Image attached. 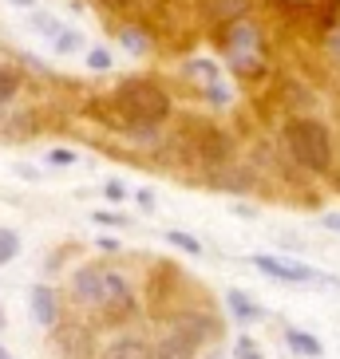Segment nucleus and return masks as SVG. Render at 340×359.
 Returning a JSON list of instances; mask_svg holds the SVG:
<instances>
[{
	"instance_id": "2",
	"label": "nucleus",
	"mask_w": 340,
	"mask_h": 359,
	"mask_svg": "<svg viewBox=\"0 0 340 359\" xmlns=\"http://www.w3.org/2000/svg\"><path fill=\"white\" fill-rule=\"evenodd\" d=\"M115 107L123 111V118L131 127H155V123H162L170 115V99L147 79H127L115 91Z\"/></svg>"
},
{
	"instance_id": "19",
	"label": "nucleus",
	"mask_w": 340,
	"mask_h": 359,
	"mask_svg": "<svg viewBox=\"0 0 340 359\" xmlns=\"http://www.w3.org/2000/svg\"><path fill=\"white\" fill-rule=\"evenodd\" d=\"M87 64L96 67V72H107V67H111V52H103V48H96V52H87Z\"/></svg>"
},
{
	"instance_id": "16",
	"label": "nucleus",
	"mask_w": 340,
	"mask_h": 359,
	"mask_svg": "<svg viewBox=\"0 0 340 359\" xmlns=\"http://www.w3.org/2000/svg\"><path fill=\"white\" fill-rule=\"evenodd\" d=\"M12 95H16V75L0 67V103H8Z\"/></svg>"
},
{
	"instance_id": "20",
	"label": "nucleus",
	"mask_w": 340,
	"mask_h": 359,
	"mask_svg": "<svg viewBox=\"0 0 340 359\" xmlns=\"http://www.w3.org/2000/svg\"><path fill=\"white\" fill-rule=\"evenodd\" d=\"M48 162H52V166H75L79 158H75L72 150H52V154H48Z\"/></svg>"
},
{
	"instance_id": "22",
	"label": "nucleus",
	"mask_w": 340,
	"mask_h": 359,
	"mask_svg": "<svg viewBox=\"0 0 340 359\" xmlns=\"http://www.w3.org/2000/svg\"><path fill=\"white\" fill-rule=\"evenodd\" d=\"M103 198H107V201H123V198H127L123 182H107V186H103Z\"/></svg>"
},
{
	"instance_id": "13",
	"label": "nucleus",
	"mask_w": 340,
	"mask_h": 359,
	"mask_svg": "<svg viewBox=\"0 0 340 359\" xmlns=\"http://www.w3.org/2000/svg\"><path fill=\"white\" fill-rule=\"evenodd\" d=\"M28 24H32L36 32H44V36H55V40H60V24H55V16H48V12H32V16H28Z\"/></svg>"
},
{
	"instance_id": "26",
	"label": "nucleus",
	"mask_w": 340,
	"mask_h": 359,
	"mask_svg": "<svg viewBox=\"0 0 340 359\" xmlns=\"http://www.w3.org/2000/svg\"><path fill=\"white\" fill-rule=\"evenodd\" d=\"M138 201H143V210H150V205H155V198H150V190H138Z\"/></svg>"
},
{
	"instance_id": "11",
	"label": "nucleus",
	"mask_w": 340,
	"mask_h": 359,
	"mask_svg": "<svg viewBox=\"0 0 340 359\" xmlns=\"http://www.w3.org/2000/svg\"><path fill=\"white\" fill-rule=\"evenodd\" d=\"M254 48H257V36L249 28H237L234 32V64L237 67H249L254 64Z\"/></svg>"
},
{
	"instance_id": "18",
	"label": "nucleus",
	"mask_w": 340,
	"mask_h": 359,
	"mask_svg": "<svg viewBox=\"0 0 340 359\" xmlns=\"http://www.w3.org/2000/svg\"><path fill=\"white\" fill-rule=\"evenodd\" d=\"M123 43H127V52H147V36H143V32H131V28H127V32H123Z\"/></svg>"
},
{
	"instance_id": "9",
	"label": "nucleus",
	"mask_w": 340,
	"mask_h": 359,
	"mask_svg": "<svg viewBox=\"0 0 340 359\" xmlns=\"http://www.w3.org/2000/svg\"><path fill=\"white\" fill-rule=\"evenodd\" d=\"M285 344L297 355H305V359H317V355H325V348H320V339L317 336H308V332H301V327H289L285 332Z\"/></svg>"
},
{
	"instance_id": "14",
	"label": "nucleus",
	"mask_w": 340,
	"mask_h": 359,
	"mask_svg": "<svg viewBox=\"0 0 340 359\" xmlns=\"http://www.w3.org/2000/svg\"><path fill=\"white\" fill-rule=\"evenodd\" d=\"M16 253H20V241H16V233H12V229H0V264L16 261Z\"/></svg>"
},
{
	"instance_id": "12",
	"label": "nucleus",
	"mask_w": 340,
	"mask_h": 359,
	"mask_svg": "<svg viewBox=\"0 0 340 359\" xmlns=\"http://www.w3.org/2000/svg\"><path fill=\"white\" fill-rule=\"evenodd\" d=\"M225 304H230V312H234V320H242V324H254L257 316H261V308L254 304V300H249V296H242L234 288V292L225 296Z\"/></svg>"
},
{
	"instance_id": "15",
	"label": "nucleus",
	"mask_w": 340,
	"mask_h": 359,
	"mask_svg": "<svg viewBox=\"0 0 340 359\" xmlns=\"http://www.w3.org/2000/svg\"><path fill=\"white\" fill-rule=\"evenodd\" d=\"M166 241H170V245H178V249H186V253H194V257L202 253V245L194 241V237H186V233H166Z\"/></svg>"
},
{
	"instance_id": "10",
	"label": "nucleus",
	"mask_w": 340,
	"mask_h": 359,
	"mask_svg": "<svg viewBox=\"0 0 340 359\" xmlns=\"http://www.w3.org/2000/svg\"><path fill=\"white\" fill-rule=\"evenodd\" d=\"M194 351H198V348H190L186 339L170 336V332L155 344V359H194Z\"/></svg>"
},
{
	"instance_id": "17",
	"label": "nucleus",
	"mask_w": 340,
	"mask_h": 359,
	"mask_svg": "<svg viewBox=\"0 0 340 359\" xmlns=\"http://www.w3.org/2000/svg\"><path fill=\"white\" fill-rule=\"evenodd\" d=\"M75 48H84V36L79 32H64L55 40V52H75Z\"/></svg>"
},
{
	"instance_id": "7",
	"label": "nucleus",
	"mask_w": 340,
	"mask_h": 359,
	"mask_svg": "<svg viewBox=\"0 0 340 359\" xmlns=\"http://www.w3.org/2000/svg\"><path fill=\"white\" fill-rule=\"evenodd\" d=\"M99 359H155V348H147L138 336H119L99 351Z\"/></svg>"
},
{
	"instance_id": "30",
	"label": "nucleus",
	"mask_w": 340,
	"mask_h": 359,
	"mask_svg": "<svg viewBox=\"0 0 340 359\" xmlns=\"http://www.w3.org/2000/svg\"><path fill=\"white\" fill-rule=\"evenodd\" d=\"M0 324H4V312H0Z\"/></svg>"
},
{
	"instance_id": "3",
	"label": "nucleus",
	"mask_w": 340,
	"mask_h": 359,
	"mask_svg": "<svg viewBox=\"0 0 340 359\" xmlns=\"http://www.w3.org/2000/svg\"><path fill=\"white\" fill-rule=\"evenodd\" d=\"M285 142H289V154L308 170H329L332 166V138L329 130L313 123V118H293L285 127Z\"/></svg>"
},
{
	"instance_id": "5",
	"label": "nucleus",
	"mask_w": 340,
	"mask_h": 359,
	"mask_svg": "<svg viewBox=\"0 0 340 359\" xmlns=\"http://www.w3.org/2000/svg\"><path fill=\"white\" fill-rule=\"evenodd\" d=\"M170 336L186 339L190 348H202L206 339L214 336V324L202 312H178V316H170Z\"/></svg>"
},
{
	"instance_id": "23",
	"label": "nucleus",
	"mask_w": 340,
	"mask_h": 359,
	"mask_svg": "<svg viewBox=\"0 0 340 359\" xmlns=\"http://www.w3.org/2000/svg\"><path fill=\"white\" fill-rule=\"evenodd\" d=\"M320 225H325V229H336V233H340V213H325V217H320Z\"/></svg>"
},
{
	"instance_id": "28",
	"label": "nucleus",
	"mask_w": 340,
	"mask_h": 359,
	"mask_svg": "<svg viewBox=\"0 0 340 359\" xmlns=\"http://www.w3.org/2000/svg\"><path fill=\"white\" fill-rule=\"evenodd\" d=\"M0 359H8V351H4V348H0Z\"/></svg>"
},
{
	"instance_id": "4",
	"label": "nucleus",
	"mask_w": 340,
	"mask_h": 359,
	"mask_svg": "<svg viewBox=\"0 0 340 359\" xmlns=\"http://www.w3.org/2000/svg\"><path fill=\"white\" fill-rule=\"evenodd\" d=\"M55 351L64 359H91L96 339H91V332L84 324H64V327H55Z\"/></svg>"
},
{
	"instance_id": "21",
	"label": "nucleus",
	"mask_w": 340,
	"mask_h": 359,
	"mask_svg": "<svg viewBox=\"0 0 340 359\" xmlns=\"http://www.w3.org/2000/svg\"><path fill=\"white\" fill-rule=\"evenodd\" d=\"M234 355L237 359H261V355H257V348H254V339H237V351H234Z\"/></svg>"
},
{
	"instance_id": "24",
	"label": "nucleus",
	"mask_w": 340,
	"mask_h": 359,
	"mask_svg": "<svg viewBox=\"0 0 340 359\" xmlns=\"http://www.w3.org/2000/svg\"><path fill=\"white\" fill-rule=\"evenodd\" d=\"M103 4H107V8H119V12H123V8H131L135 0H103Z\"/></svg>"
},
{
	"instance_id": "29",
	"label": "nucleus",
	"mask_w": 340,
	"mask_h": 359,
	"mask_svg": "<svg viewBox=\"0 0 340 359\" xmlns=\"http://www.w3.org/2000/svg\"><path fill=\"white\" fill-rule=\"evenodd\" d=\"M289 4H305V0H289Z\"/></svg>"
},
{
	"instance_id": "25",
	"label": "nucleus",
	"mask_w": 340,
	"mask_h": 359,
	"mask_svg": "<svg viewBox=\"0 0 340 359\" xmlns=\"http://www.w3.org/2000/svg\"><path fill=\"white\" fill-rule=\"evenodd\" d=\"M96 225H123L119 217H107V213H96Z\"/></svg>"
},
{
	"instance_id": "27",
	"label": "nucleus",
	"mask_w": 340,
	"mask_h": 359,
	"mask_svg": "<svg viewBox=\"0 0 340 359\" xmlns=\"http://www.w3.org/2000/svg\"><path fill=\"white\" fill-rule=\"evenodd\" d=\"M12 4H32V0H12Z\"/></svg>"
},
{
	"instance_id": "6",
	"label": "nucleus",
	"mask_w": 340,
	"mask_h": 359,
	"mask_svg": "<svg viewBox=\"0 0 340 359\" xmlns=\"http://www.w3.org/2000/svg\"><path fill=\"white\" fill-rule=\"evenodd\" d=\"M254 269L257 273H266L273 276V280H293V285H308V280H317V273L313 269H305V264H293V261H277V257H266V253H257L254 257Z\"/></svg>"
},
{
	"instance_id": "8",
	"label": "nucleus",
	"mask_w": 340,
	"mask_h": 359,
	"mask_svg": "<svg viewBox=\"0 0 340 359\" xmlns=\"http://www.w3.org/2000/svg\"><path fill=\"white\" fill-rule=\"evenodd\" d=\"M28 304H32V320L40 327H52L55 324V296H52V288H48V285H36Z\"/></svg>"
},
{
	"instance_id": "1",
	"label": "nucleus",
	"mask_w": 340,
	"mask_h": 359,
	"mask_svg": "<svg viewBox=\"0 0 340 359\" xmlns=\"http://www.w3.org/2000/svg\"><path fill=\"white\" fill-rule=\"evenodd\" d=\"M72 296L79 300V304L96 308V312H103V316H115V320H123V316L135 312V292H131V285L119 273L103 269V264L79 269L75 280H72Z\"/></svg>"
}]
</instances>
